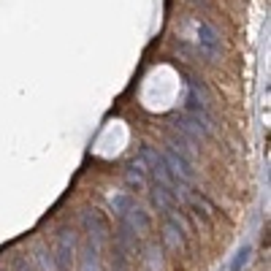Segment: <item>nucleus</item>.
I'll list each match as a JSON object with an SVG mask.
<instances>
[{
    "mask_svg": "<svg viewBox=\"0 0 271 271\" xmlns=\"http://www.w3.org/2000/svg\"><path fill=\"white\" fill-rule=\"evenodd\" d=\"M82 225L90 233V241L95 247H101V241L109 239V233H111L109 220H106V214L101 209H82Z\"/></svg>",
    "mask_w": 271,
    "mask_h": 271,
    "instance_id": "obj_1",
    "label": "nucleus"
},
{
    "mask_svg": "<svg viewBox=\"0 0 271 271\" xmlns=\"http://www.w3.org/2000/svg\"><path fill=\"white\" fill-rule=\"evenodd\" d=\"M74 252H76V233L74 228H60L57 233V252H55V268L57 271H71L74 266Z\"/></svg>",
    "mask_w": 271,
    "mask_h": 271,
    "instance_id": "obj_2",
    "label": "nucleus"
},
{
    "mask_svg": "<svg viewBox=\"0 0 271 271\" xmlns=\"http://www.w3.org/2000/svg\"><path fill=\"white\" fill-rule=\"evenodd\" d=\"M160 157H163V163H166L168 174L174 176V179L179 182V184H184V187H187V184L193 182V166H190V160H184V157L176 155L174 149L160 152Z\"/></svg>",
    "mask_w": 271,
    "mask_h": 271,
    "instance_id": "obj_3",
    "label": "nucleus"
},
{
    "mask_svg": "<svg viewBox=\"0 0 271 271\" xmlns=\"http://www.w3.org/2000/svg\"><path fill=\"white\" fill-rule=\"evenodd\" d=\"M198 44H201V52L206 57H217V55H220V36H217V30L211 28L209 22L198 25Z\"/></svg>",
    "mask_w": 271,
    "mask_h": 271,
    "instance_id": "obj_4",
    "label": "nucleus"
},
{
    "mask_svg": "<svg viewBox=\"0 0 271 271\" xmlns=\"http://www.w3.org/2000/svg\"><path fill=\"white\" fill-rule=\"evenodd\" d=\"M120 220H122V225L128 228V230H133L136 236H138V233H147L149 225H152L149 214H147L144 209H138V206H130V209L120 217Z\"/></svg>",
    "mask_w": 271,
    "mask_h": 271,
    "instance_id": "obj_5",
    "label": "nucleus"
},
{
    "mask_svg": "<svg viewBox=\"0 0 271 271\" xmlns=\"http://www.w3.org/2000/svg\"><path fill=\"white\" fill-rule=\"evenodd\" d=\"M163 239L171 249H182L184 247V236H182V228L174 225V222H166V228H163Z\"/></svg>",
    "mask_w": 271,
    "mask_h": 271,
    "instance_id": "obj_6",
    "label": "nucleus"
},
{
    "mask_svg": "<svg viewBox=\"0 0 271 271\" xmlns=\"http://www.w3.org/2000/svg\"><path fill=\"white\" fill-rule=\"evenodd\" d=\"M125 184L130 190H144V166L141 163H133V166L125 171Z\"/></svg>",
    "mask_w": 271,
    "mask_h": 271,
    "instance_id": "obj_7",
    "label": "nucleus"
},
{
    "mask_svg": "<svg viewBox=\"0 0 271 271\" xmlns=\"http://www.w3.org/2000/svg\"><path fill=\"white\" fill-rule=\"evenodd\" d=\"M98 249L95 244H87V247L82 249V266H79V271H98Z\"/></svg>",
    "mask_w": 271,
    "mask_h": 271,
    "instance_id": "obj_8",
    "label": "nucleus"
},
{
    "mask_svg": "<svg viewBox=\"0 0 271 271\" xmlns=\"http://www.w3.org/2000/svg\"><path fill=\"white\" fill-rule=\"evenodd\" d=\"M171 147H174V152H176V155H182L184 160H193V157H195V147H193V141H190V138H184V136L171 138Z\"/></svg>",
    "mask_w": 271,
    "mask_h": 271,
    "instance_id": "obj_9",
    "label": "nucleus"
},
{
    "mask_svg": "<svg viewBox=\"0 0 271 271\" xmlns=\"http://www.w3.org/2000/svg\"><path fill=\"white\" fill-rule=\"evenodd\" d=\"M130 206H136V201L130 195H125V193H117V195H111V209L117 211V214H125V211H128Z\"/></svg>",
    "mask_w": 271,
    "mask_h": 271,
    "instance_id": "obj_10",
    "label": "nucleus"
},
{
    "mask_svg": "<svg viewBox=\"0 0 271 271\" xmlns=\"http://www.w3.org/2000/svg\"><path fill=\"white\" fill-rule=\"evenodd\" d=\"M147 263H149V271H160L163 268V249L157 244H149L147 247Z\"/></svg>",
    "mask_w": 271,
    "mask_h": 271,
    "instance_id": "obj_11",
    "label": "nucleus"
},
{
    "mask_svg": "<svg viewBox=\"0 0 271 271\" xmlns=\"http://www.w3.org/2000/svg\"><path fill=\"white\" fill-rule=\"evenodd\" d=\"M249 255H252V247H249V244H244L239 252H236V257L230 260V271H241L249 263Z\"/></svg>",
    "mask_w": 271,
    "mask_h": 271,
    "instance_id": "obj_12",
    "label": "nucleus"
},
{
    "mask_svg": "<svg viewBox=\"0 0 271 271\" xmlns=\"http://www.w3.org/2000/svg\"><path fill=\"white\" fill-rule=\"evenodd\" d=\"M11 268L14 271H36V266H33V260H30V255H14V260H11Z\"/></svg>",
    "mask_w": 271,
    "mask_h": 271,
    "instance_id": "obj_13",
    "label": "nucleus"
},
{
    "mask_svg": "<svg viewBox=\"0 0 271 271\" xmlns=\"http://www.w3.org/2000/svg\"><path fill=\"white\" fill-rule=\"evenodd\" d=\"M36 257L41 260V268H44V271H57V268H55V257H52V252H49L46 247H38Z\"/></svg>",
    "mask_w": 271,
    "mask_h": 271,
    "instance_id": "obj_14",
    "label": "nucleus"
},
{
    "mask_svg": "<svg viewBox=\"0 0 271 271\" xmlns=\"http://www.w3.org/2000/svg\"><path fill=\"white\" fill-rule=\"evenodd\" d=\"M111 271H128V257H125L120 249H114V263H111Z\"/></svg>",
    "mask_w": 271,
    "mask_h": 271,
    "instance_id": "obj_15",
    "label": "nucleus"
}]
</instances>
